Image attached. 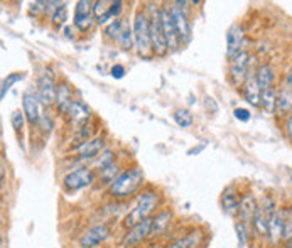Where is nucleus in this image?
I'll return each mask as SVG.
<instances>
[{
    "mask_svg": "<svg viewBox=\"0 0 292 248\" xmlns=\"http://www.w3.org/2000/svg\"><path fill=\"white\" fill-rule=\"evenodd\" d=\"M142 183H144V172L142 169L135 167V169H130L118 176L117 179L110 184V193L118 199L128 198L142 186Z\"/></svg>",
    "mask_w": 292,
    "mask_h": 248,
    "instance_id": "obj_1",
    "label": "nucleus"
},
{
    "mask_svg": "<svg viewBox=\"0 0 292 248\" xmlns=\"http://www.w3.org/2000/svg\"><path fill=\"white\" fill-rule=\"evenodd\" d=\"M157 203H159V194L157 193H154V191L144 193L142 196L139 198V201H137L134 210H132L125 216V221H123L125 227L127 228H134L135 225L142 223L144 220L150 218V213L156 210Z\"/></svg>",
    "mask_w": 292,
    "mask_h": 248,
    "instance_id": "obj_2",
    "label": "nucleus"
},
{
    "mask_svg": "<svg viewBox=\"0 0 292 248\" xmlns=\"http://www.w3.org/2000/svg\"><path fill=\"white\" fill-rule=\"evenodd\" d=\"M134 41L139 52L142 56H149L152 49V39H150V22L144 12H139L134 20Z\"/></svg>",
    "mask_w": 292,
    "mask_h": 248,
    "instance_id": "obj_3",
    "label": "nucleus"
},
{
    "mask_svg": "<svg viewBox=\"0 0 292 248\" xmlns=\"http://www.w3.org/2000/svg\"><path fill=\"white\" fill-rule=\"evenodd\" d=\"M249 68H250V56L249 52L242 51L232 59V64H230V76H232L233 85L238 86L242 83H245L247 74H249Z\"/></svg>",
    "mask_w": 292,
    "mask_h": 248,
    "instance_id": "obj_4",
    "label": "nucleus"
},
{
    "mask_svg": "<svg viewBox=\"0 0 292 248\" xmlns=\"http://www.w3.org/2000/svg\"><path fill=\"white\" fill-rule=\"evenodd\" d=\"M93 179H95L93 171L88 169V167H81V169L69 172L64 177V188L69 189V191H79L83 188H88L93 183Z\"/></svg>",
    "mask_w": 292,
    "mask_h": 248,
    "instance_id": "obj_5",
    "label": "nucleus"
},
{
    "mask_svg": "<svg viewBox=\"0 0 292 248\" xmlns=\"http://www.w3.org/2000/svg\"><path fill=\"white\" fill-rule=\"evenodd\" d=\"M149 22H150V39H152V49H154V52L159 54V56L166 54V51L169 49V46H167L164 30H162L159 12H156V14L150 17Z\"/></svg>",
    "mask_w": 292,
    "mask_h": 248,
    "instance_id": "obj_6",
    "label": "nucleus"
},
{
    "mask_svg": "<svg viewBox=\"0 0 292 248\" xmlns=\"http://www.w3.org/2000/svg\"><path fill=\"white\" fill-rule=\"evenodd\" d=\"M152 223H154V218H147V220H144L142 223H139V225H135L134 228H130V232H128L125 235V238H123V245L125 247L139 245L144 238H147L149 235L152 233Z\"/></svg>",
    "mask_w": 292,
    "mask_h": 248,
    "instance_id": "obj_7",
    "label": "nucleus"
},
{
    "mask_svg": "<svg viewBox=\"0 0 292 248\" xmlns=\"http://www.w3.org/2000/svg\"><path fill=\"white\" fill-rule=\"evenodd\" d=\"M169 12L172 15V20H174L176 30H178L179 41L188 42L189 39H191V25H189L188 17H186V14L183 12V8L179 7V3H174V7H171Z\"/></svg>",
    "mask_w": 292,
    "mask_h": 248,
    "instance_id": "obj_8",
    "label": "nucleus"
},
{
    "mask_svg": "<svg viewBox=\"0 0 292 248\" xmlns=\"http://www.w3.org/2000/svg\"><path fill=\"white\" fill-rule=\"evenodd\" d=\"M159 17H161V25H162V30H164L167 46H169L171 49H176L179 44V35H178V30H176L171 12L167 10V8H161V10H159Z\"/></svg>",
    "mask_w": 292,
    "mask_h": 248,
    "instance_id": "obj_9",
    "label": "nucleus"
},
{
    "mask_svg": "<svg viewBox=\"0 0 292 248\" xmlns=\"http://www.w3.org/2000/svg\"><path fill=\"white\" fill-rule=\"evenodd\" d=\"M37 96H39V100H41V103L46 106H51L56 101L57 90L54 85V79H52L49 73L42 74V76L39 78V95Z\"/></svg>",
    "mask_w": 292,
    "mask_h": 248,
    "instance_id": "obj_10",
    "label": "nucleus"
},
{
    "mask_svg": "<svg viewBox=\"0 0 292 248\" xmlns=\"http://www.w3.org/2000/svg\"><path fill=\"white\" fill-rule=\"evenodd\" d=\"M110 237V230L107 225H98V227L88 230V232L79 238V247L81 248H93L100 245Z\"/></svg>",
    "mask_w": 292,
    "mask_h": 248,
    "instance_id": "obj_11",
    "label": "nucleus"
},
{
    "mask_svg": "<svg viewBox=\"0 0 292 248\" xmlns=\"http://www.w3.org/2000/svg\"><path fill=\"white\" fill-rule=\"evenodd\" d=\"M257 210H259V206H257L254 194L247 193L245 196H242L240 206H238V215H240V221L245 225V227H249L250 223H254Z\"/></svg>",
    "mask_w": 292,
    "mask_h": 248,
    "instance_id": "obj_12",
    "label": "nucleus"
},
{
    "mask_svg": "<svg viewBox=\"0 0 292 248\" xmlns=\"http://www.w3.org/2000/svg\"><path fill=\"white\" fill-rule=\"evenodd\" d=\"M243 95L249 100V103H252L254 106L260 105L262 90H260V86H259V79H257L255 71H250V73L247 74V79H245V83H243Z\"/></svg>",
    "mask_w": 292,
    "mask_h": 248,
    "instance_id": "obj_13",
    "label": "nucleus"
},
{
    "mask_svg": "<svg viewBox=\"0 0 292 248\" xmlns=\"http://www.w3.org/2000/svg\"><path fill=\"white\" fill-rule=\"evenodd\" d=\"M39 96H36L34 93H25L24 96H22V106H24V115L25 118L29 120L30 125H34V123H39L42 115L39 113Z\"/></svg>",
    "mask_w": 292,
    "mask_h": 248,
    "instance_id": "obj_14",
    "label": "nucleus"
},
{
    "mask_svg": "<svg viewBox=\"0 0 292 248\" xmlns=\"http://www.w3.org/2000/svg\"><path fill=\"white\" fill-rule=\"evenodd\" d=\"M242 41H243V29L240 24H233L232 27L228 29L227 32V54L230 59H233L240 51V46H242Z\"/></svg>",
    "mask_w": 292,
    "mask_h": 248,
    "instance_id": "obj_15",
    "label": "nucleus"
},
{
    "mask_svg": "<svg viewBox=\"0 0 292 248\" xmlns=\"http://www.w3.org/2000/svg\"><path fill=\"white\" fill-rule=\"evenodd\" d=\"M101 150H103V139H93V140L85 142V144L78 149V152H79V156H81V159H93L98 156Z\"/></svg>",
    "mask_w": 292,
    "mask_h": 248,
    "instance_id": "obj_16",
    "label": "nucleus"
},
{
    "mask_svg": "<svg viewBox=\"0 0 292 248\" xmlns=\"http://www.w3.org/2000/svg\"><path fill=\"white\" fill-rule=\"evenodd\" d=\"M221 206L227 213L237 211L238 206H240V198H238V193L235 191V188H227L221 194Z\"/></svg>",
    "mask_w": 292,
    "mask_h": 248,
    "instance_id": "obj_17",
    "label": "nucleus"
},
{
    "mask_svg": "<svg viewBox=\"0 0 292 248\" xmlns=\"http://www.w3.org/2000/svg\"><path fill=\"white\" fill-rule=\"evenodd\" d=\"M284 216L282 213H274L269 220V237H271V242L276 243L279 238L282 237V230H284Z\"/></svg>",
    "mask_w": 292,
    "mask_h": 248,
    "instance_id": "obj_18",
    "label": "nucleus"
},
{
    "mask_svg": "<svg viewBox=\"0 0 292 248\" xmlns=\"http://www.w3.org/2000/svg\"><path fill=\"white\" fill-rule=\"evenodd\" d=\"M277 110L281 113H287L292 110V88L284 85L277 93Z\"/></svg>",
    "mask_w": 292,
    "mask_h": 248,
    "instance_id": "obj_19",
    "label": "nucleus"
},
{
    "mask_svg": "<svg viewBox=\"0 0 292 248\" xmlns=\"http://www.w3.org/2000/svg\"><path fill=\"white\" fill-rule=\"evenodd\" d=\"M260 105L264 106V110L267 113H274L277 110V91L276 88L271 86L267 88V90L262 91V95H260Z\"/></svg>",
    "mask_w": 292,
    "mask_h": 248,
    "instance_id": "obj_20",
    "label": "nucleus"
},
{
    "mask_svg": "<svg viewBox=\"0 0 292 248\" xmlns=\"http://www.w3.org/2000/svg\"><path fill=\"white\" fill-rule=\"evenodd\" d=\"M257 79H259V86L260 90H267V88L272 86L274 83V69L271 64H264L257 69Z\"/></svg>",
    "mask_w": 292,
    "mask_h": 248,
    "instance_id": "obj_21",
    "label": "nucleus"
},
{
    "mask_svg": "<svg viewBox=\"0 0 292 248\" xmlns=\"http://www.w3.org/2000/svg\"><path fill=\"white\" fill-rule=\"evenodd\" d=\"M203 240L201 237V232H191L189 235H186V237L179 238V240H176L169 248H196V245Z\"/></svg>",
    "mask_w": 292,
    "mask_h": 248,
    "instance_id": "obj_22",
    "label": "nucleus"
},
{
    "mask_svg": "<svg viewBox=\"0 0 292 248\" xmlns=\"http://www.w3.org/2000/svg\"><path fill=\"white\" fill-rule=\"evenodd\" d=\"M56 101H57V106H59L61 112H68V108L71 106L73 103V98H71V90H69L68 85H59L57 86V96H56Z\"/></svg>",
    "mask_w": 292,
    "mask_h": 248,
    "instance_id": "obj_23",
    "label": "nucleus"
},
{
    "mask_svg": "<svg viewBox=\"0 0 292 248\" xmlns=\"http://www.w3.org/2000/svg\"><path fill=\"white\" fill-rule=\"evenodd\" d=\"M71 120L78 122V120H86L88 117H90V110H88L86 105H83L81 101H73L71 106L68 108V112H66Z\"/></svg>",
    "mask_w": 292,
    "mask_h": 248,
    "instance_id": "obj_24",
    "label": "nucleus"
},
{
    "mask_svg": "<svg viewBox=\"0 0 292 248\" xmlns=\"http://www.w3.org/2000/svg\"><path fill=\"white\" fill-rule=\"evenodd\" d=\"M269 220L271 218H269L267 213L264 211V208H259L254 218V227H255V232L259 235H262V237L269 235Z\"/></svg>",
    "mask_w": 292,
    "mask_h": 248,
    "instance_id": "obj_25",
    "label": "nucleus"
},
{
    "mask_svg": "<svg viewBox=\"0 0 292 248\" xmlns=\"http://www.w3.org/2000/svg\"><path fill=\"white\" fill-rule=\"evenodd\" d=\"M172 218L171 211H161L159 215L154 218L152 223V233H162L164 230L169 227V221Z\"/></svg>",
    "mask_w": 292,
    "mask_h": 248,
    "instance_id": "obj_26",
    "label": "nucleus"
},
{
    "mask_svg": "<svg viewBox=\"0 0 292 248\" xmlns=\"http://www.w3.org/2000/svg\"><path fill=\"white\" fill-rule=\"evenodd\" d=\"M110 2H105V0H101V2H96L95 7H93V14H95L96 20H98V24H105L107 20H110L112 17H110Z\"/></svg>",
    "mask_w": 292,
    "mask_h": 248,
    "instance_id": "obj_27",
    "label": "nucleus"
},
{
    "mask_svg": "<svg viewBox=\"0 0 292 248\" xmlns=\"http://www.w3.org/2000/svg\"><path fill=\"white\" fill-rule=\"evenodd\" d=\"M25 74L24 73H12V74H8V76L3 79L2 81V90H0V98H5V95H7V91L10 90L12 85H15L17 81H20V79H24Z\"/></svg>",
    "mask_w": 292,
    "mask_h": 248,
    "instance_id": "obj_28",
    "label": "nucleus"
},
{
    "mask_svg": "<svg viewBox=\"0 0 292 248\" xmlns=\"http://www.w3.org/2000/svg\"><path fill=\"white\" fill-rule=\"evenodd\" d=\"M123 25H125V20L115 19L112 24L107 25V29H105V34H107L108 37L115 39V41H118V37H120V34H122V30H123Z\"/></svg>",
    "mask_w": 292,
    "mask_h": 248,
    "instance_id": "obj_29",
    "label": "nucleus"
},
{
    "mask_svg": "<svg viewBox=\"0 0 292 248\" xmlns=\"http://www.w3.org/2000/svg\"><path fill=\"white\" fill-rule=\"evenodd\" d=\"M132 39H134V30L130 29V25L125 22V25H123V30L120 34V37H118V44H120L122 49H130L132 47Z\"/></svg>",
    "mask_w": 292,
    "mask_h": 248,
    "instance_id": "obj_30",
    "label": "nucleus"
},
{
    "mask_svg": "<svg viewBox=\"0 0 292 248\" xmlns=\"http://www.w3.org/2000/svg\"><path fill=\"white\" fill-rule=\"evenodd\" d=\"M93 12V3L88 0H79L76 2V8H74V17H91Z\"/></svg>",
    "mask_w": 292,
    "mask_h": 248,
    "instance_id": "obj_31",
    "label": "nucleus"
},
{
    "mask_svg": "<svg viewBox=\"0 0 292 248\" xmlns=\"http://www.w3.org/2000/svg\"><path fill=\"white\" fill-rule=\"evenodd\" d=\"M174 120L178 123L179 127H191L193 125V115L188 112V110H178V112L174 113Z\"/></svg>",
    "mask_w": 292,
    "mask_h": 248,
    "instance_id": "obj_32",
    "label": "nucleus"
},
{
    "mask_svg": "<svg viewBox=\"0 0 292 248\" xmlns=\"http://www.w3.org/2000/svg\"><path fill=\"white\" fill-rule=\"evenodd\" d=\"M100 172H101V177H103L107 183H113L115 179H117V172H118V167L115 166V164L112 162V164H108L107 167H103V169H100Z\"/></svg>",
    "mask_w": 292,
    "mask_h": 248,
    "instance_id": "obj_33",
    "label": "nucleus"
},
{
    "mask_svg": "<svg viewBox=\"0 0 292 248\" xmlns=\"http://www.w3.org/2000/svg\"><path fill=\"white\" fill-rule=\"evenodd\" d=\"M247 228H249V227H245L242 221H238V223L235 225L237 237H238V243H240V247H245V243H247V237H249V233H247Z\"/></svg>",
    "mask_w": 292,
    "mask_h": 248,
    "instance_id": "obj_34",
    "label": "nucleus"
},
{
    "mask_svg": "<svg viewBox=\"0 0 292 248\" xmlns=\"http://www.w3.org/2000/svg\"><path fill=\"white\" fill-rule=\"evenodd\" d=\"M10 122H12V127H14V130L19 132L22 125H24V112H20V110H15L14 113H12L10 117Z\"/></svg>",
    "mask_w": 292,
    "mask_h": 248,
    "instance_id": "obj_35",
    "label": "nucleus"
},
{
    "mask_svg": "<svg viewBox=\"0 0 292 248\" xmlns=\"http://www.w3.org/2000/svg\"><path fill=\"white\" fill-rule=\"evenodd\" d=\"M91 24H93L91 17H74V25H76L79 30H83V32L90 29Z\"/></svg>",
    "mask_w": 292,
    "mask_h": 248,
    "instance_id": "obj_36",
    "label": "nucleus"
},
{
    "mask_svg": "<svg viewBox=\"0 0 292 248\" xmlns=\"http://www.w3.org/2000/svg\"><path fill=\"white\" fill-rule=\"evenodd\" d=\"M64 20H66V5L63 3V5H61V7L54 12V14H52V22H54L56 25H61Z\"/></svg>",
    "mask_w": 292,
    "mask_h": 248,
    "instance_id": "obj_37",
    "label": "nucleus"
},
{
    "mask_svg": "<svg viewBox=\"0 0 292 248\" xmlns=\"http://www.w3.org/2000/svg\"><path fill=\"white\" fill-rule=\"evenodd\" d=\"M282 238L284 240H292V215L284 221V230H282Z\"/></svg>",
    "mask_w": 292,
    "mask_h": 248,
    "instance_id": "obj_38",
    "label": "nucleus"
},
{
    "mask_svg": "<svg viewBox=\"0 0 292 248\" xmlns=\"http://www.w3.org/2000/svg\"><path fill=\"white\" fill-rule=\"evenodd\" d=\"M101 156H103V157L98 159V166L101 167V169H103V167H107L108 164H112V161H113V152H112V150H105V152L101 154Z\"/></svg>",
    "mask_w": 292,
    "mask_h": 248,
    "instance_id": "obj_39",
    "label": "nucleus"
},
{
    "mask_svg": "<svg viewBox=\"0 0 292 248\" xmlns=\"http://www.w3.org/2000/svg\"><path fill=\"white\" fill-rule=\"evenodd\" d=\"M233 115H235V118L237 120H240V122H249L250 120V112L247 108H235Z\"/></svg>",
    "mask_w": 292,
    "mask_h": 248,
    "instance_id": "obj_40",
    "label": "nucleus"
},
{
    "mask_svg": "<svg viewBox=\"0 0 292 248\" xmlns=\"http://www.w3.org/2000/svg\"><path fill=\"white\" fill-rule=\"evenodd\" d=\"M122 10H123V2H120V0L112 2V5H110V17H117Z\"/></svg>",
    "mask_w": 292,
    "mask_h": 248,
    "instance_id": "obj_41",
    "label": "nucleus"
},
{
    "mask_svg": "<svg viewBox=\"0 0 292 248\" xmlns=\"http://www.w3.org/2000/svg\"><path fill=\"white\" fill-rule=\"evenodd\" d=\"M46 5L47 2H32L30 3V12L32 14H41V12H46Z\"/></svg>",
    "mask_w": 292,
    "mask_h": 248,
    "instance_id": "obj_42",
    "label": "nucleus"
},
{
    "mask_svg": "<svg viewBox=\"0 0 292 248\" xmlns=\"http://www.w3.org/2000/svg\"><path fill=\"white\" fill-rule=\"evenodd\" d=\"M39 127H41V130H44V132H49L52 128V120L47 117V115H42L41 120H39Z\"/></svg>",
    "mask_w": 292,
    "mask_h": 248,
    "instance_id": "obj_43",
    "label": "nucleus"
},
{
    "mask_svg": "<svg viewBox=\"0 0 292 248\" xmlns=\"http://www.w3.org/2000/svg\"><path fill=\"white\" fill-rule=\"evenodd\" d=\"M123 74H125V68H123V66L115 64L113 68H112V76H113V78L120 79V78H123Z\"/></svg>",
    "mask_w": 292,
    "mask_h": 248,
    "instance_id": "obj_44",
    "label": "nucleus"
},
{
    "mask_svg": "<svg viewBox=\"0 0 292 248\" xmlns=\"http://www.w3.org/2000/svg\"><path fill=\"white\" fill-rule=\"evenodd\" d=\"M286 130H287V135H289V139L292 140V115H291V117H289V120H287Z\"/></svg>",
    "mask_w": 292,
    "mask_h": 248,
    "instance_id": "obj_45",
    "label": "nucleus"
},
{
    "mask_svg": "<svg viewBox=\"0 0 292 248\" xmlns=\"http://www.w3.org/2000/svg\"><path fill=\"white\" fill-rule=\"evenodd\" d=\"M203 149H205V145H200V147H194V149H191V150H188V156H194V154H200Z\"/></svg>",
    "mask_w": 292,
    "mask_h": 248,
    "instance_id": "obj_46",
    "label": "nucleus"
},
{
    "mask_svg": "<svg viewBox=\"0 0 292 248\" xmlns=\"http://www.w3.org/2000/svg\"><path fill=\"white\" fill-rule=\"evenodd\" d=\"M286 85L292 88V69L289 71V74H287V79H286Z\"/></svg>",
    "mask_w": 292,
    "mask_h": 248,
    "instance_id": "obj_47",
    "label": "nucleus"
},
{
    "mask_svg": "<svg viewBox=\"0 0 292 248\" xmlns=\"http://www.w3.org/2000/svg\"><path fill=\"white\" fill-rule=\"evenodd\" d=\"M291 181H292V172H291Z\"/></svg>",
    "mask_w": 292,
    "mask_h": 248,
    "instance_id": "obj_48",
    "label": "nucleus"
},
{
    "mask_svg": "<svg viewBox=\"0 0 292 248\" xmlns=\"http://www.w3.org/2000/svg\"><path fill=\"white\" fill-rule=\"evenodd\" d=\"M132 248H140V247H132Z\"/></svg>",
    "mask_w": 292,
    "mask_h": 248,
    "instance_id": "obj_49",
    "label": "nucleus"
},
{
    "mask_svg": "<svg viewBox=\"0 0 292 248\" xmlns=\"http://www.w3.org/2000/svg\"><path fill=\"white\" fill-rule=\"evenodd\" d=\"M291 115H292V110H291Z\"/></svg>",
    "mask_w": 292,
    "mask_h": 248,
    "instance_id": "obj_50",
    "label": "nucleus"
}]
</instances>
